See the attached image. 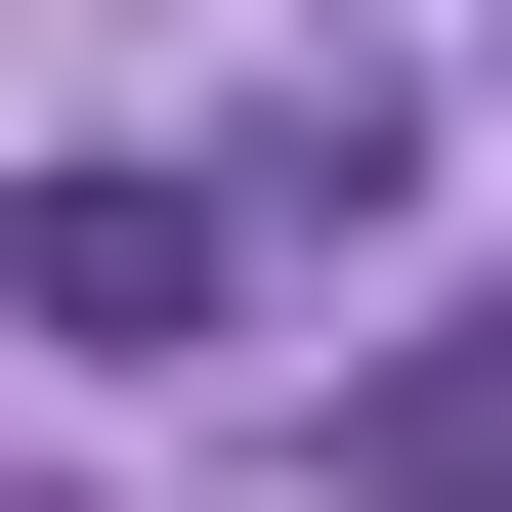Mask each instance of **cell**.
<instances>
[{"label":"cell","instance_id":"obj_2","mask_svg":"<svg viewBox=\"0 0 512 512\" xmlns=\"http://www.w3.org/2000/svg\"><path fill=\"white\" fill-rule=\"evenodd\" d=\"M342 512H512V342H427V384H342Z\"/></svg>","mask_w":512,"mask_h":512},{"label":"cell","instance_id":"obj_1","mask_svg":"<svg viewBox=\"0 0 512 512\" xmlns=\"http://www.w3.org/2000/svg\"><path fill=\"white\" fill-rule=\"evenodd\" d=\"M214 256H256L214 171H43V214H0V299H43V342H214Z\"/></svg>","mask_w":512,"mask_h":512}]
</instances>
